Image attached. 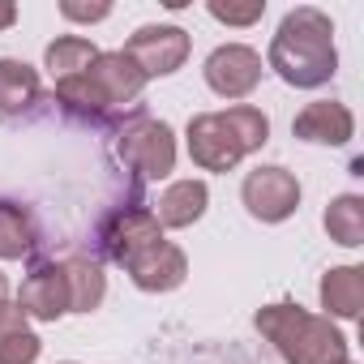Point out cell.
Segmentation results:
<instances>
[{
    "instance_id": "obj_26",
    "label": "cell",
    "mask_w": 364,
    "mask_h": 364,
    "mask_svg": "<svg viewBox=\"0 0 364 364\" xmlns=\"http://www.w3.org/2000/svg\"><path fill=\"white\" fill-rule=\"evenodd\" d=\"M343 364H351V360H343Z\"/></svg>"
},
{
    "instance_id": "obj_17",
    "label": "cell",
    "mask_w": 364,
    "mask_h": 364,
    "mask_svg": "<svg viewBox=\"0 0 364 364\" xmlns=\"http://www.w3.org/2000/svg\"><path fill=\"white\" fill-rule=\"evenodd\" d=\"M39 245V223L22 202L0 198V262H22Z\"/></svg>"
},
{
    "instance_id": "obj_11",
    "label": "cell",
    "mask_w": 364,
    "mask_h": 364,
    "mask_svg": "<svg viewBox=\"0 0 364 364\" xmlns=\"http://www.w3.org/2000/svg\"><path fill=\"white\" fill-rule=\"evenodd\" d=\"M291 133L300 141H309V146H347L355 137V116L338 99H317L304 112H296Z\"/></svg>"
},
{
    "instance_id": "obj_20",
    "label": "cell",
    "mask_w": 364,
    "mask_h": 364,
    "mask_svg": "<svg viewBox=\"0 0 364 364\" xmlns=\"http://www.w3.org/2000/svg\"><path fill=\"white\" fill-rule=\"evenodd\" d=\"M206 14L223 26H253L266 18V0H249V5H232V0H210Z\"/></svg>"
},
{
    "instance_id": "obj_1",
    "label": "cell",
    "mask_w": 364,
    "mask_h": 364,
    "mask_svg": "<svg viewBox=\"0 0 364 364\" xmlns=\"http://www.w3.org/2000/svg\"><path fill=\"white\" fill-rule=\"evenodd\" d=\"M266 65L296 90H317L338 73V48H334V22L317 5L291 9L266 52Z\"/></svg>"
},
{
    "instance_id": "obj_8",
    "label": "cell",
    "mask_w": 364,
    "mask_h": 364,
    "mask_svg": "<svg viewBox=\"0 0 364 364\" xmlns=\"http://www.w3.org/2000/svg\"><path fill=\"white\" fill-rule=\"evenodd\" d=\"M206 86L219 95V99H249L257 86H262V56L249 48V43H219L210 56H206Z\"/></svg>"
},
{
    "instance_id": "obj_9",
    "label": "cell",
    "mask_w": 364,
    "mask_h": 364,
    "mask_svg": "<svg viewBox=\"0 0 364 364\" xmlns=\"http://www.w3.org/2000/svg\"><path fill=\"white\" fill-rule=\"evenodd\" d=\"M124 274L133 279L137 291L163 296V291H176L180 283L189 279V257H185V249L171 245V240H154L150 249H141V253L124 266Z\"/></svg>"
},
{
    "instance_id": "obj_4",
    "label": "cell",
    "mask_w": 364,
    "mask_h": 364,
    "mask_svg": "<svg viewBox=\"0 0 364 364\" xmlns=\"http://www.w3.org/2000/svg\"><path fill=\"white\" fill-rule=\"evenodd\" d=\"M116 159L137 180H167L176 171V133H171V124L154 120V116H137L133 124L120 129Z\"/></svg>"
},
{
    "instance_id": "obj_2",
    "label": "cell",
    "mask_w": 364,
    "mask_h": 364,
    "mask_svg": "<svg viewBox=\"0 0 364 364\" xmlns=\"http://www.w3.org/2000/svg\"><path fill=\"white\" fill-rule=\"evenodd\" d=\"M270 141V120L253 103H236L228 112H198L185 129L189 159L202 171H232L245 154Z\"/></svg>"
},
{
    "instance_id": "obj_24",
    "label": "cell",
    "mask_w": 364,
    "mask_h": 364,
    "mask_svg": "<svg viewBox=\"0 0 364 364\" xmlns=\"http://www.w3.org/2000/svg\"><path fill=\"white\" fill-rule=\"evenodd\" d=\"M18 22V5H14V0H0V31H9Z\"/></svg>"
},
{
    "instance_id": "obj_22",
    "label": "cell",
    "mask_w": 364,
    "mask_h": 364,
    "mask_svg": "<svg viewBox=\"0 0 364 364\" xmlns=\"http://www.w3.org/2000/svg\"><path fill=\"white\" fill-rule=\"evenodd\" d=\"M18 330H26V313L9 300V279L0 274V338H9Z\"/></svg>"
},
{
    "instance_id": "obj_5",
    "label": "cell",
    "mask_w": 364,
    "mask_h": 364,
    "mask_svg": "<svg viewBox=\"0 0 364 364\" xmlns=\"http://www.w3.org/2000/svg\"><path fill=\"white\" fill-rule=\"evenodd\" d=\"M240 202L257 223H283L300 210V180H296V171H287L279 163H262L245 176Z\"/></svg>"
},
{
    "instance_id": "obj_15",
    "label": "cell",
    "mask_w": 364,
    "mask_h": 364,
    "mask_svg": "<svg viewBox=\"0 0 364 364\" xmlns=\"http://www.w3.org/2000/svg\"><path fill=\"white\" fill-rule=\"evenodd\" d=\"M321 317L330 321H355L364 309V270L360 266H330L321 274Z\"/></svg>"
},
{
    "instance_id": "obj_19",
    "label": "cell",
    "mask_w": 364,
    "mask_h": 364,
    "mask_svg": "<svg viewBox=\"0 0 364 364\" xmlns=\"http://www.w3.org/2000/svg\"><path fill=\"white\" fill-rule=\"evenodd\" d=\"M321 223H326V232H330L334 245L360 249V245H364V198H360V193H338V198L326 206Z\"/></svg>"
},
{
    "instance_id": "obj_10",
    "label": "cell",
    "mask_w": 364,
    "mask_h": 364,
    "mask_svg": "<svg viewBox=\"0 0 364 364\" xmlns=\"http://www.w3.org/2000/svg\"><path fill=\"white\" fill-rule=\"evenodd\" d=\"M18 309L35 321H60L69 313V287H65L60 262H35L31 266V274L22 279V291H18Z\"/></svg>"
},
{
    "instance_id": "obj_7",
    "label": "cell",
    "mask_w": 364,
    "mask_h": 364,
    "mask_svg": "<svg viewBox=\"0 0 364 364\" xmlns=\"http://www.w3.org/2000/svg\"><path fill=\"white\" fill-rule=\"evenodd\" d=\"M154 240H163V228L150 206H116L99 219V249L116 266H129Z\"/></svg>"
},
{
    "instance_id": "obj_6",
    "label": "cell",
    "mask_w": 364,
    "mask_h": 364,
    "mask_svg": "<svg viewBox=\"0 0 364 364\" xmlns=\"http://www.w3.org/2000/svg\"><path fill=\"white\" fill-rule=\"evenodd\" d=\"M120 52H124V56L137 65V73L150 82V77H171L176 69H185L193 43H189V31L167 26V22H154V26H137Z\"/></svg>"
},
{
    "instance_id": "obj_16",
    "label": "cell",
    "mask_w": 364,
    "mask_h": 364,
    "mask_svg": "<svg viewBox=\"0 0 364 364\" xmlns=\"http://www.w3.org/2000/svg\"><path fill=\"white\" fill-rule=\"evenodd\" d=\"M60 270H65V287H69V313H95L107 296V274H103L99 257L73 253L60 262Z\"/></svg>"
},
{
    "instance_id": "obj_25",
    "label": "cell",
    "mask_w": 364,
    "mask_h": 364,
    "mask_svg": "<svg viewBox=\"0 0 364 364\" xmlns=\"http://www.w3.org/2000/svg\"><path fill=\"white\" fill-rule=\"evenodd\" d=\"M60 364H73V360H60Z\"/></svg>"
},
{
    "instance_id": "obj_21",
    "label": "cell",
    "mask_w": 364,
    "mask_h": 364,
    "mask_svg": "<svg viewBox=\"0 0 364 364\" xmlns=\"http://www.w3.org/2000/svg\"><path fill=\"white\" fill-rule=\"evenodd\" d=\"M39 351H43V338L31 326L18 330V334H9V338H0V364H35Z\"/></svg>"
},
{
    "instance_id": "obj_3",
    "label": "cell",
    "mask_w": 364,
    "mask_h": 364,
    "mask_svg": "<svg viewBox=\"0 0 364 364\" xmlns=\"http://www.w3.org/2000/svg\"><path fill=\"white\" fill-rule=\"evenodd\" d=\"M257 334L279 351L283 364H343L347 360V334L330 321L317 317L300 304H266L253 317Z\"/></svg>"
},
{
    "instance_id": "obj_13",
    "label": "cell",
    "mask_w": 364,
    "mask_h": 364,
    "mask_svg": "<svg viewBox=\"0 0 364 364\" xmlns=\"http://www.w3.org/2000/svg\"><path fill=\"white\" fill-rule=\"evenodd\" d=\"M210 206V189L206 180H171L154 202V219L159 228H193Z\"/></svg>"
},
{
    "instance_id": "obj_18",
    "label": "cell",
    "mask_w": 364,
    "mask_h": 364,
    "mask_svg": "<svg viewBox=\"0 0 364 364\" xmlns=\"http://www.w3.org/2000/svg\"><path fill=\"white\" fill-rule=\"evenodd\" d=\"M95 60H99V48H95L86 35H60V39H52L48 52H43V69L52 73V82H65V77L86 73Z\"/></svg>"
},
{
    "instance_id": "obj_23",
    "label": "cell",
    "mask_w": 364,
    "mask_h": 364,
    "mask_svg": "<svg viewBox=\"0 0 364 364\" xmlns=\"http://www.w3.org/2000/svg\"><path fill=\"white\" fill-rule=\"evenodd\" d=\"M60 18H69V22H103V18H112V5H107V0H99V5H77V0H60Z\"/></svg>"
},
{
    "instance_id": "obj_14",
    "label": "cell",
    "mask_w": 364,
    "mask_h": 364,
    "mask_svg": "<svg viewBox=\"0 0 364 364\" xmlns=\"http://www.w3.org/2000/svg\"><path fill=\"white\" fill-rule=\"evenodd\" d=\"M90 73V82L103 90V99L120 112V107H129L137 95H141V86H146V77L137 73V65L124 56V52H99V60L86 69Z\"/></svg>"
},
{
    "instance_id": "obj_12",
    "label": "cell",
    "mask_w": 364,
    "mask_h": 364,
    "mask_svg": "<svg viewBox=\"0 0 364 364\" xmlns=\"http://www.w3.org/2000/svg\"><path fill=\"white\" fill-rule=\"evenodd\" d=\"M43 99V77L26 60L0 56V120H18Z\"/></svg>"
}]
</instances>
